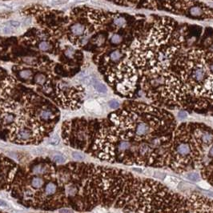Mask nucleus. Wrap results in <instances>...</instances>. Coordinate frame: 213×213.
Instances as JSON below:
<instances>
[{
	"label": "nucleus",
	"instance_id": "f257e3e1",
	"mask_svg": "<svg viewBox=\"0 0 213 213\" xmlns=\"http://www.w3.org/2000/svg\"><path fill=\"white\" fill-rule=\"evenodd\" d=\"M139 89L171 109L213 106V28L154 15L137 59Z\"/></svg>",
	"mask_w": 213,
	"mask_h": 213
},
{
	"label": "nucleus",
	"instance_id": "f03ea898",
	"mask_svg": "<svg viewBox=\"0 0 213 213\" xmlns=\"http://www.w3.org/2000/svg\"><path fill=\"white\" fill-rule=\"evenodd\" d=\"M177 126L167 109L132 101L107 119L66 121L62 136L67 145L100 160L170 169Z\"/></svg>",
	"mask_w": 213,
	"mask_h": 213
},
{
	"label": "nucleus",
	"instance_id": "7ed1b4c3",
	"mask_svg": "<svg viewBox=\"0 0 213 213\" xmlns=\"http://www.w3.org/2000/svg\"><path fill=\"white\" fill-rule=\"evenodd\" d=\"M123 7L168 12L194 20L212 21L213 7L201 0H108Z\"/></svg>",
	"mask_w": 213,
	"mask_h": 213
},
{
	"label": "nucleus",
	"instance_id": "20e7f679",
	"mask_svg": "<svg viewBox=\"0 0 213 213\" xmlns=\"http://www.w3.org/2000/svg\"><path fill=\"white\" fill-rule=\"evenodd\" d=\"M17 164L0 153V191L9 190L17 171Z\"/></svg>",
	"mask_w": 213,
	"mask_h": 213
},
{
	"label": "nucleus",
	"instance_id": "39448f33",
	"mask_svg": "<svg viewBox=\"0 0 213 213\" xmlns=\"http://www.w3.org/2000/svg\"><path fill=\"white\" fill-rule=\"evenodd\" d=\"M191 213H213V199L200 194L187 196Z\"/></svg>",
	"mask_w": 213,
	"mask_h": 213
},
{
	"label": "nucleus",
	"instance_id": "423d86ee",
	"mask_svg": "<svg viewBox=\"0 0 213 213\" xmlns=\"http://www.w3.org/2000/svg\"><path fill=\"white\" fill-rule=\"evenodd\" d=\"M84 107L89 112H92L96 115H100L102 113L101 106L94 100H88L84 103Z\"/></svg>",
	"mask_w": 213,
	"mask_h": 213
},
{
	"label": "nucleus",
	"instance_id": "0eeeda50",
	"mask_svg": "<svg viewBox=\"0 0 213 213\" xmlns=\"http://www.w3.org/2000/svg\"><path fill=\"white\" fill-rule=\"evenodd\" d=\"M91 84H92L93 88H94V89H95V91H98V92L102 93V94L108 92V88H107V86L104 84H103V83H101L100 81H99L98 79H92Z\"/></svg>",
	"mask_w": 213,
	"mask_h": 213
},
{
	"label": "nucleus",
	"instance_id": "6e6552de",
	"mask_svg": "<svg viewBox=\"0 0 213 213\" xmlns=\"http://www.w3.org/2000/svg\"><path fill=\"white\" fill-rule=\"evenodd\" d=\"M164 182L167 184L169 187H176L179 185V180L178 179H176V177L171 176H167L165 177Z\"/></svg>",
	"mask_w": 213,
	"mask_h": 213
},
{
	"label": "nucleus",
	"instance_id": "1a4fd4ad",
	"mask_svg": "<svg viewBox=\"0 0 213 213\" xmlns=\"http://www.w3.org/2000/svg\"><path fill=\"white\" fill-rule=\"evenodd\" d=\"M32 75V71L30 69H23V70H19L18 72V76L22 80H27Z\"/></svg>",
	"mask_w": 213,
	"mask_h": 213
},
{
	"label": "nucleus",
	"instance_id": "9d476101",
	"mask_svg": "<svg viewBox=\"0 0 213 213\" xmlns=\"http://www.w3.org/2000/svg\"><path fill=\"white\" fill-rule=\"evenodd\" d=\"M186 178L188 180H191V181L199 182V181H200L201 176H200V173H198L197 171H190V172H187Z\"/></svg>",
	"mask_w": 213,
	"mask_h": 213
},
{
	"label": "nucleus",
	"instance_id": "9b49d317",
	"mask_svg": "<svg viewBox=\"0 0 213 213\" xmlns=\"http://www.w3.org/2000/svg\"><path fill=\"white\" fill-rule=\"evenodd\" d=\"M51 160L56 163H63L66 161V158L63 154L58 152V153H55L51 156Z\"/></svg>",
	"mask_w": 213,
	"mask_h": 213
},
{
	"label": "nucleus",
	"instance_id": "f8f14e48",
	"mask_svg": "<svg viewBox=\"0 0 213 213\" xmlns=\"http://www.w3.org/2000/svg\"><path fill=\"white\" fill-rule=\"evenodd\" d=\"M38 47L40 51H48L51 49V45L49 42H47L46 40H43L39 43Z\"/></svg>",
	"mask_w": 213,
	"mask_h": 213
},
{
	"label": "nucleus",
	"instance_id": "ddd939ff",
	"mask_svg": "<svg viewBox=\"0 0 213 213\" xmlns=\"http://www.w3.org/2000/svg\"><path fill=\"white\" fill-rule=\"evenodd\" d=\"M60 142V137L59 136V135L55 134L49 137L48 143L51 145H58Z\"/></svg>",
	"mask_w": 213,
	"mask_h": 213
},
{
	"label": "nucleus",
	"instance_id": "4468645a",
	"mask_svg": "<svg viewBox=\"0 0 213 213\" xmlns=\"http://www.w3.org/2000/svg\"><path fill=\"white\" fill-rule=\"evenodd\" d=\"M71 156L73 159H75V160H84V156L81 152H73L71 153Z\"/></svg>",
	"mask_w": 213,
	"mask_h": 213
},
{
	"label": "nucleus",
	"instance_id": "2eb2a0df",
	"mask_svg": "<svg viewBox=\"0 0 213 213\" xmlns=\"http://www.w3.org/2000/svg\"><path fill=\"white\" fill-rule=\"evenodd\" d=\"M198 186L201 187V188L207 189V190H209L211 187V184H210L208 182L204 181V180H203V181H199V182H198Z\"/></svg>",
	"mask_w": 213,
	"mask_h": 213
},
{
	"label": "nucleus",
	"instance_id": "dca6fc26",
	"mask_svg": "<svg viewBox=\"0 0 213 213\" xmlns=\"http://www.w3.org/2000/svg\"><path fill=\"white\" fill-rule=\"evenodd\" d=\"M5 23L12 29L18 28L20 26V22H18V21H15V20H11V21H8V22H5Z\"/></svg>",
	"mask_w": 213,
	"mask_h": 213
},
{
	"label": "nucleus",
	"instance_id": "f3484780",
	"mask_svg": "<svg viewBox=\"0 0 213 213\" xmlns=\"http://www.w3.org/2000/svg\"><path fill=\"white\" fill-rule=\"evenodd\" d=\"M108 105L112 109H117L119 107V103L118 101H116V100H115V99H112V100L109 101Z\"/></svg>",
	"mask_w": 213,
	"mask_h": 213
},
{
	"label": "nucleus",
	"instance_id": "a211bd4d",
	"mask_svg": "<svg viewBox=\"0 0 213 213\" xmlns=\"http://www.w3.org/2000/svg\"><path fill=\"white\" fill-rule=\"evenodd\" d=\"M9 207H10V204H9L7 201L0 199V208H9Z\"/></svg>",
	"mask_w": 213,
	"mask_h": 213
},
{
	"label": "nucleus",
	"instance_id": "6ab92c4d",
	"mask_svg": "<svg viewBox=\"0 0 213 213\" xmlns=\"http://www.w3.org/2000/svg\"><path fill=\"white\" fill-rule=\"evenodd\" d=\"M178 116L180 119H185L187 117V113L185 111H180L178 114Z\"/></svg>",
	"mask_w": 213,
	"mask_h": 213
},
{
	"label": "nucleus",
	"instance_id": "aec40b11",
	"mask_svg": "<svg viewBox=\"0 0 213 213\" xmlns=\"http://www.w3.org/2000/svg\"><path fill=\"white\" fill-rule=\"evenodd\" d=\"M0 213H5V212H3V211H0Z\"/></svg>",
	"mask_w": 213,
	"mask_h": 213
},
{
	"label": "nucleus",
	"instance_id": "412c9836",
	"mask_svg": "<svg viewBox=\"0 0 213 213\" xmlns=\"http://www.w3.org/2000/svg\"><path fill=\"white\" fill-rule=\"evenodd\" d=\"M210 1H213V0H210Z\"/></svg>",
	"mask_w": 213,
	"mask_h": 213
}]
</instances>
